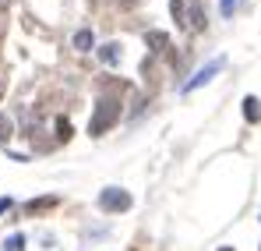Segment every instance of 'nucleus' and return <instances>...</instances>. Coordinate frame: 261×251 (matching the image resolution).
Listing matches in <instances>:
<instances>
[{
  "mask_svg": "<svg viewBox=\"0 0 261 251\" xmlns=\"http://www.w3.org/2000/svg\"><path fill=\"white\" fill-rule=\"evenodd\" d=\"M57 138H60V142L71 138V124H67V121H57Z\"/></svg>",
  "mask_w": 261,
  "mask_h": 251,
  "instance_id": "obj_10",
  "label": "nucleus"
},
{
  "mask_svg": "<svg viewBox=\"0 0 261 251\" xmlns=\"http://www.w3.org/2000/svg\"><path fill=\"white\" fill-rule=\"evenodd\" d=\"M222 64H226L222 57H212V60H208L205 67H198V75H194L191 82L184 85V92H194V88H201V85H205V82H212V78H216L219 71H222Z\"/></svg>",
  "mask_w": 261,
  "mask_h": 251,
  "instance_id": "obj_3",
  "label": "nucleus"
},
{
  "mask_svg": "<svg viewBox=\"0 0 261 251\" xmlns=\"http://www.w3.org/2000/svg\"><path fill=\"white\" fill-rule=\"evenodd\" d=\"M120 121V99H99L95 103V113H92V121H88V134H106L110 127Z\"/></svg>",
  "mask_w": 261,
  "mask_h": 251,
  "instance_id": "obj_1",
  "label": "nucleus"
},
{
  "mask_svg": "<svg viewBox=\"0 0 261 251\" xmlns=\"http://www.w3.org/2000/svg\"><path fill=\"white\" fill-rule=\"evenodd\" d=\"M74 46H78V50H92V46H95V39H92V32H88V29H82V32L74 36Z\"/></svg>",
  "mask_w": 261,
  "mask_h": 251,
  "instance_id": "obj_7",
  "label": "nucleus"
},
{
  "mask_svg": "<svg viewBox=\"0 0 261 251\" xmlns=\"http://www.w3.org/2000/svg\"><path fill=\"white\" fill-rule=\"evenodd\" d=\"M21 248H25V237H21V234H11V237L4 241V251H21Z\"/></svg>",
  "mask_w": 261,
  "mask_h": 251,
  "instance_id": "obj_8",
  "label": "nucleus"
},
{
  "mask_svg": "<svg viewBox=\"0 0 261 251\" xmlns=\"http://www.w3.org/2000/svg\"><path fill=\"white\" fill-rule=\"evenodd\" d=\"M219 251H233V248H219Z\"/></svg>",
  "mask_w": 261,
  "mask_h": 251,
  "instance_id": "obj_14",
  "label": "nucleus"
},
{
  "mask_svg": "<svg viewBox=\"0 0 261 251\" xmlns=\"http://www.w3.org/2000/svg\"><path fill=\"white\" fill-rule=\"evenodd\" d=\"M99 209H102V212H124V209H130V195H127V191H120V188H102V195H99Z\"/></svg>",
  "mask_w": 261,
  "mask_h": 251,
  "instance_id": "obj_2",
  "label": "nucleus"
},
{
  "mask_svg": "<svg viewBox=\"0 0 261 251\" xmlns=\"http://www.w3.org/2000/svg\"><path fill=\"white\" fill-rule=\"evenodd\" d=\"M233 11H237V0H222V18H233Z\"/></svg>",
  "mask_w": 261,
  "mask_h": 251,
  "instance_id": "obj_11",
  "label": "nucleus"
},
{
  "mask_svg": "<svg viewBox=\"0 0 261 251\" xmlns=\"http://www.w3.org/2000/svg\"><path fill=\"white\" fill-rule=\"evenodd\" d=\"M99 57H102L106 64H117V60H120V46H117V42H106V46L99 50Z\"/></svg>",
  "mask_w": 261,
  "mask_h": 251,
  "instance_id": "obj_6",
  "label": "nucleus"
},
{
  "mask_svg": "<svg viewBox=\"0 0 261 251\" xmlns=\"http://www.w3.org/2000/svg\"><path fill=\"white\" fill-rule=\"evenodd\" d=\"M152 46L163 50V46H166V36H163V32H152Z\"/></svg>",
  "mask_w": 261,
  "mask_h": 251,
  "instance_id": "obj_12",
  "label": "nucleus"
},
{
  "mask_svg": "<svg viewBox=\"0 0 261 251\" xmlns=\"http://www.w3.org/2000/svg\"><path fill=\"white\" fill-rule=\"evenodd\" d=\"M11 206H14L11 198H0V212H11Z\"/></svg>",
  "mask_w": 261,
  "mask_h": 251,
  "instance_id": "obj_13",
  "label": "nucleus"
},
{
  "mask_svg": "<svg viewBox=\"0 0 261 251\" xmlns=\"http://www.w3.org/2000/svg\"><path fill=\"white\" fill-rule=\"evenodd\" d=\"M244 117H247L251 124H258V121H261V103L254 99V96H247V99H244Z\"/></svg>",
  "mask_w": 261,
  "mask_h": 251,
  "instance_id": "obj_5",
  "label": "nucleus"
},
{
  "mask_svg": "<svg viewBox=\"0 0 261 251\" xmlns=\"http://www.w3.org/2000/svg\"><path fill=\"white\" fill-rule=\"evenodd\" d=\"M60 206V198L57 195H46V198H32L29 206H25V216H39V212H49Z\"/></svg>",
  "mask_w": 261,
  "mask_h": 251,
  "instance_id": "obj_4",
  "label": "nucleus"
},
{
  "mask_svg": "<svg viewBox=\"0 0 261 251\" xmlns=\"http://www.w3.org/2000/svg\"><path fill=\"white\" fill-rule=\"evenodd\" d=\"M7 138H11V117H7V113H0V145H4Z\"/></svg>",
  "mask_w": 261,
  "mask_h": 251,
  "instance_id": "obj_9",
  "label": "nucleus"
}]
</instances>
